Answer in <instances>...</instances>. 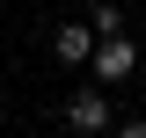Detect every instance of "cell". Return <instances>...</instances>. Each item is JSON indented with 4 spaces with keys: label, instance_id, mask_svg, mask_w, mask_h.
<instances>
[{
    "label": "cell",
    "instance_id": "6da1fadb",
    "mask_svg": "<svg viewBox=\"0 0 146 138\" xmlns=\"http://www.w3.org/2000/svg\"><path fill=\"white\" fill-rule=\"evenodd\" d=\"M66 131H80V138H102L110 131V87L102 80H88V87L66 95Z\"/></svg>",
    "mask_w": 146,
    "mask_h": 138
},
{
    "label": "cell",
    "instance_id": "7a4b0ae2",
    "mask_svg": "<svg viewBox=\"0 0 146 138\" xmlns=\"http://www.w3.org/2000/svg\"><path fill=\"white\" fill-rule=\"evenodd\" d=\"M88 66H95L102 87H124L131 73H139V44H131V36H102V44L88 51Z\"/></svg>",
    "mask_w": 146,
    "mask_h": 138
},
{
    "label": "cell",
    "instance_id": "3957f363",
    "mask_svg": "<svg viewBox=\"0 0 146 138\" xmlns=\"http://www.w3.org/2000/svg\"><path fill=\"white\" fill-rule=\"evenodd\" d=\"M95 44H102V36L88 29V15H80V22H58V29H51V58H58V66H88V51H95Z\"/></svg>",
    "mask_w": 146,
    "mask_h": 138
},
{
    "label": "cell",
    "instance_id": "277c9868",
    "mask_svg": "<svg viewBox=\"0 0 146 138\" xmlns=\"http://www.w3.org/2000/svg\"><path fill=\"white\" fill-rule=\"evenodd\" d=\"M88 29L95 36H124V7H117V0H95L88 7Z\"/></svg>",
    "mask_w": 146,
    "mask_h": 138
},
{
    "label": "cell",
    "instance_id": "5b68a950",
    "mask_svg": "<svg viewBox=\"0 0 146 138\" xmlns=\"http://www.w3.org/2000/svg\"><path fill=\"white\" fill-rule=\"evenodd\" d=\"M110 138H146V116H124V124H117Z\"/></svg>",
    "mask_w": 146,
    "mask_h": 138
}]
</instances>
